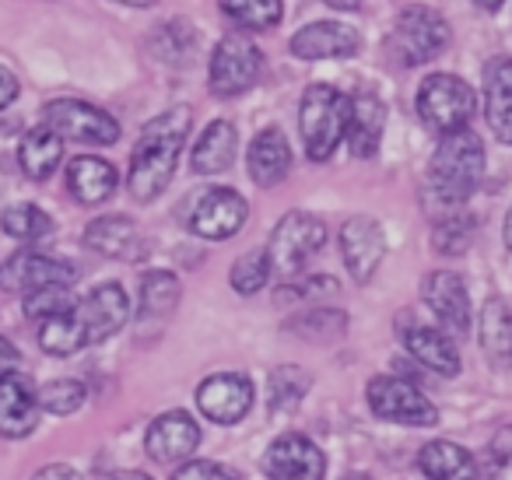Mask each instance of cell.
<instances>
[{"mask_svg":"<svg viewBox=\"0 0 512 480\" xmlns=\"http://www.w3.org/2000/svg\"><path fill=\"white\" fill-rule=\"evenodd\" d=\"M190 127H193L190 106H172L169 113L155 116L144 127L141 141H137L134 155H130V172H127V190L137 204H151V200L169 190Z\"/></svg>","mask_w":512,"mask_h":480,"instance_id":"obj_1","label":"cell"},{"mask_svg":"<svg viewBox=\"0 0 512 480\" xmlns=\"http://www.w3.org/2000/svg\"><path fill=\"white\" fill-rule=\"evenodd\" d=\"M484 176V141L470 127L442 134L432 162H428L425 190L435 200L432 207H460L481 186Z\"/></svg>","mask_w":512,"mask_h":480,"instance_id":"obj_2","label":"cell"},{"mask_svg":"<svg viewBox=\"0 0 512 480\" xmlns=\"http://www.w3.org/2000/svg\"><path fill=\"white\" fill-rule=\"evenodd\" d=\"M348 113H351V99L344 92H337L334 85H309L302 92L299 130H302V144H306V155L313 162H327L344 144Z\"/></svg>","mask_w":512,"mask_h":480,"instance_id":"obj_3","label":"cell"},{"mask_svg":"<svg viewBox=\"0 0 512 480\" xmlns=\"http://www.w3.org/2000/svg\"><path fill=\"white\" fill-rule=\"evenodd\" d=\"M474 106V92L456 74H428L418 88V116L439 134H453V130L467 127Z\"/></svg>","mask_w":512,"mask_h":480,"instance_id":"obj_4","label":"cell"},{"mask_svg":"<svg viewBox=\"0 0 512 480\" xmlns=\"http://www.w3.org/2000/svg\"><path fill=\"white\" fill-rule=\"evenodd\" d=\"M449 46V25L439 11L425 4H411L397 15L393 25V50L404 67H421L435 60Z\"/></svg>","mask_w":512,"mask_h":480,"instance_id":"obj_5","label":"cell"},{"mask_svg":"<svg viewBox=\"0 0 512 480\" xmlns=\"http://www.w3.org/2000/svg\"><path fill=\"white\" fill-rule=\"evenodd\" d=\"M260 74H264V53L249 36H225L214 46L211 71H207L214 95L232 99V95L249 92L260 81Z\"/></svg>","mask_w":512,"mask_h":480,"instance_id":"obj_6","label":"cell"},{"mask_svg":"<svg viewBox=\"0 0 512 480\" xmlns=\"http://www.w3.org/2000/svg\"><path fill=\"white\" fill-rule=\"evenodd\" d=\"M43 123L57 130L64 141L95 144V148H109L120 141V123L106 113V109L92 106L81 99H53L43 106Z\"/></svg>","mask_w":512,"mask_h":480,"instance_id":"obj_7","label":"cell"},{"mask_svg":"<svg viewBox=\"0 0 512 480\" xmlns=\"http://www.w3.org/2000/svg\"><path fill=\"white\" fill-rule=\"evenodd\" d=\"M249 218V204L228 186H211V190L197 193L186 207V228L200 239L225 242L242 232Z\"/></svg>","mask_w":512,"mask_h":480,"instance_id":"obj_8","label":"cell"},{"mask_svg":"<svg viewBox=\"0 0 512 480\" xmlns=\"http://www.w3.org/2000/svg\"><path fill=\"white\" fill-rule=\"evenodd\" d=\"M369 407L383 421L407 424V428H428L439 421L435 403L414 382L397 379V375H376L369 382Z\"/></svg>","mask_w":512,"mask_h":480,"instance_id":"obj_9","label":"cell"},{"mask_svg":"<svg viewBox=\"0 0 512 480\" xmlns=\"http://www.w3.org/2000/svg\"><path fill=\"white\" fill-rule=\"evenodd\" d=\"M323 242H327V225H323L316 214L288 211L285 218L278 221V228H274L267 253H271L274 267L285 270V274H292V270H299L309 256L320 253Z\"/></svg>","mask_w":512,"mask_h":480,"instance_id":"obj_10","label":"cell"},{"mask_svg":"<svg viewBox=\"0 0 512 480\" xmlns=\"http://www.w3.org/2000/svg\"><path fill=\"white\" fill-rule=\"evenodd\" d=\"M81 270L71 260H57V256L36 253V249H22V253L8 256L0 263V291L8 295H29L46 284H74Z\"/></svg>","mask_w":512,"mask_h":480,"instance_id":"obj_11","label":"cell"},{"mask_svg":"<svg viewBox=\"0 0 512 480\" xmlns=\"http://www.w3.org/2000/svg\"><path fill=\"white\" fill-rule=\"evenodd\" d=\"M253 379L242 372H218L207 375L204 382L197 386V407L207 421L214 424H235L249 414L253 407Z\"/></svg>","mask_w":512,"mask_h":480,"instance_id":"obj_12","label":"cell"},{"mask_svg":"<svg viewBox=\"0 0 512 480\" xmlns=\"http://www.w3.org/2000/svg\"><path fill=\"white\" fill-rule=\"evenodd\" d=\"M264 470L271 480H323L327 473V456L320 445L309 442L299 431L278 435L264 452Z\"/></svg>","mask_w":512,"mask_h":480,"instance_id":"obj_13","label":"cell"},{"mask_svg":"<svg viewBox=\"0 0 512 480\" xmlns=\"http://www.w3.org/2000/svg\"><path fill=\"white\" fill-rule=\"evenodd\" d=\"M341 256L348 267L351 281L369 284L386 256V235L383 225L369 214H355L341 225Z\"/></svg>","mask_w":512,"mask_h":480,"instance_id":"obj_14","label":"cell"},{"mask_svg":"<svg viewBox=\"0 0 512 480\" xmlns=\"http://www.w3.org/2000/svg\"><path fill=\"white\" fill-rule=\"evenodd\" d=\"M74 312H78V319L85 323L88 344H102V340H109L113 333H120L123 326H127L130 298L120 284L109 281V284H99L95 291H88V295L74 305Z\"/></svg>","mask_w":512,"mask_h":480,"instance_id":"obj_15","label":"cell"},{"mask_svg":"<svg viewBox=\"0 0 512 480\" xmlns=\"http://www.w3.org/2000/svg\"><path fill=\"white\" fill-rule=\"evenodd\" d=\"M200 445V428L186 410H169L158 414L144 438V449L155 463H186Z\"/></svg>","mask_w":512,"mask_h":480,"instance_id":"obj_16","label":"cell"},{"mask_svg":"<svg viewBox=\"0 0 512 480\" xmlns=\"http://www.w3.org/2000/svg\"><path fill=\"white\" fill-rule=\"evenodd\" d=\"M288 50L299 60H348L362 50V36L344 22H313L295 32Z\"/></svg>","mask_w":512,"mask_h":480,"instance_id":"obj_17","label":"cell"},{"mask_svg":"<svg viewBox=\"0 0 512 480\" xmlns=\"http://www.w3.org/2000/svg\"><path fill=\"white\" fill-rule=\"evenodd\" d=\"M39 424V400L32 382L22 372L0 375V435L4 438H25Z\"/></svg>","mask_w":512,"mask_h":480,"instance_id":"obj_18","label":"cell"},{"mask_svg":"<svg viewBox=\"0 0 512 480\" xmlns=\"http://www.w3.org/2000/svg\"><path fill=\"white\" fill-rule=\"evenodd\" d=\"M421 298H425V305L449 326V330L467 333L470 295H467V288H463L460 274H453V270H432V274L421 281Z\"/></svg>","mask_w":512,"mask_h":480,"instance_id":"obj_19","label":"cell"},{"mask_svg":"<svg viewBox=\"0 0 512 480\" xmlns=\"http://www.w3.org/2000/svg\"><path fill=\"white\" fill-rule=\"evenodd\" d=\"M67 193L78 200L81 207H95L106 204L109 197L120 186V176H116V165L106 162L99 155H78L67 162Z\"/></svg>","mask_w":512,"mask_h":480,"instance_id":"obj_20","label":"cell"},{"mask_svg":"<svg viewBox=\"0 0 512 480\" xmlns=\"http://www.w3.org/2000/svg\"><path fill=\"white\" fill-rule=\"evenodd\" d=\"M484 116L491 134L512 148V57H491L484 67Z\"/></svg>","mask_w":512,"mask_h":480,"instance_id":"obj_21","label":"cell"},{"mask_svg":"<svg viewBox=\"0 0 512 480\" xmlns=\"http://www.w3.org/2000/svg\"><path fill=\"white\" fill-rule=\"evenodd\" d=\"M246 165L256 186H278L292 172V148H288L285 130L281 127L260 130L253 137V144H249Z\"/></svg>","mask_w":512,"mask_h":480,"instance_id":"obj_22","label":"cell"},{"mask_svg":"<svg viewBox=\"0 0 512 480\" xmlns=\"http://www.w3.org/2000/svg\"><path fill=\"white\" fill-rule=\"evenodd\" d=\"M85 246L106 260H134L141 253V235L127 214H102L85 228Z\"/></svg>","mask_w":512,"mask_h":480,"instance_id":"obj_23","label":"cell"},{"mask_svg":"<svg viewBox=\"0 0 512 480\" xmlns=\"http://www.w3.org/2000/svg\"><path fill=\"white\" fill-rule=\"evenodd\" d=\"M383 127H386V106L376 95H355L351 99V113H348V130H344V141H348L351 155L355 158H372L379 151L383 141Z\"/></svg>","mask_w":512,"mask_h":480,"instance_id":"obj_24","label":"cell"},{"mask_svg":"<svg viewBox=\"0 0 512 480\" xmlns=\"http://www.w3.org/2000/svg\"><path fill=\"white\" fill-rule=\"evenodd\" d=\"M235 148H239V130H235V123L214 120L190 151L193 172H197V176H221V172L232 169Z\"/></svg>","mask_w":512,"mask_h":480,"instance_id":"obj_25","label":"cell"},{"mask_svg":"<svg viewBox=\"0 0 512 480\" xmlns=\"http://www.w3.org/2000/svg\"><path fill=\"white\" fill-rule=\"evenodd\" d=\"M404 347L411 351L414 361H421L425 368L439 375H456L460 372V351L456 344L435 326H407L404 330Z\"/></svg>","mask_w":512,"mask_h":480,"instance_id":"obj_26","label":"cell"},{"mask_svg":"<svg viewBox=\"0 0 512 480\" xmlns=\"http://www.w3.org/2000/svg\"><path fill=\"white\" fill-rule=\"evenodd\" d=\"M60 162H64V137L57 130H50L43 123V127L25 134L22 148H18V165H22L25 176L43 183V179H50L57 172Z\"/></svg>","mask_w":512,"mask_h":480,"instance_id":"obj_27","label":"cell"},{"mask_svg":"<svg viewBox=\"0 0 512 480\" xmlns=\"http://www.w3.org/2000/svg\"><path fill=\"white\" fill-rule=\"evenodd\" d=\"M418 466L428 480H474L477 477V463L463 445L456 442H428L418 456Z\"/></svg>","mask_w":512,"mask_h":480,"instance_id":"obj_28","label":"cell"},{"mask_svg":"<svg viewBox=\"0 0 512 480\" xmlns=\"http://www.w3.org/2000/svg\"><path fill=\"white\" fill-rule=\"evenodd\" d=\"M39 347L53 358H67V354H78L81 347H88L85 323L78 319V312L67 309L57 316L39 319Z\"/></svg>","mask_w":512,"mask_h":480,"instance_id":"obj_29","label":"cell"},{"mask_svg":"<svg viewBox=\"0 0 512 480\" xmlns=\"http://www.w3.org/2000/svg\"><path fill=\"white\" fill-rule=\"evenodd\" d=\"M481 347L498 365L512 358V309L505 298H488L481 309Z\"/></svg>","mask_w":512,"mask_h":480,"instance_id":"obj_30","label":"cell"},{"mask_svg":"<svg viewBox=\"0 0 512 480\" xmlns=\"http://www.w3.org/2000/svg\"><path fill=\"white\" fill-rule=\"evenodd\" d=\"M221 15L246 32H271L285 15L281 0H218Z\"/></svg>","mask_w":512,"mask_h":480,"instance_id":"obj_31","label":"cell"},{"mask_svg":"<svg viewBox=\"0 0 512 480\" xmlns=\"http://www.w3.org/2000/svg\"><path fill=\"white\" fill-rule=\"evenodd\" d=\"M0 228L18 242H43L53 235V218L36 204H11L8 211L0 214Z\"/></svg>","mask_w":512,"mask_h":480,"instance_id":"obj_32","label":"cell"},{"mask_svg":"<svg viewBox=\"0 0 512 480\" xmlns=\"http://www.w3.org/2000/svg\"><path fill=\"white\" fill-rule=\"evenodd\" d=\"M179 305V277L172 270H148L141 277V316H169Z\"/></svg>","mask_w":512,"mask_h":480,"instance_id":"obj_33","label":"cell"},{"mask_svg":"<svg viewBox=\"0 0 512 480\" xmlns=\"http://www.w3.org/2000/svg\"><path fill=\"white\" fill-rule=\"evenodd\" d=\"M474 232H477L474 214L456 211V214H449V218H442L439 225H435L432 246L439 249L442 256H460V253H467V249H470V242H474Z\"/></svg>","mask_w":512,"mask_h":480,"instance_id":"obj_34","label":"cell"},{"mask_svg":"<svg viewBox=\"0 0 512 480\" xmlns=\"http://www.w3.org/2000/svg\"><path fill=\"white\" fill-rule=\"evenodd\" d=\"M36 400H39V410H46V414L67 417V414H74V410L85 407L88 389H85V382H78V379H53L39 389Z\"/></svg>","mask_w":512,"mask_h":480,"instance_id":"obj_35","label":"cell"},{"mask_svg":"<svg viewBox=\"0 0 512 480\" xmlns=\"http://www.w3.org/2000/svg\"><path fill=\"white\" fill-rule=\"evenodd\" d=\"M309 386H313V379H309L306 368H299V365L278 368V372L271 375V407L278 410V414L295 410L302 396L309 393Z\"/></svg>","mask_w":512,"mask_h":480,"instance_id":"obj_36","label":"cell"},{"mask_svg":"<svg viewBox=\"0 0 512 480\" xmlns=\"http://www.w3.org/2000/svg\"><path fill=\"white\" fill-rule=\"evenodd\" d=\"M271 267L274 263L267 249H249L242 260H235L228 281H232V288L239 291V295H256V291L267 284V277H271Z\"/></svg>","mask_w":512,"mask_h":480,"instance_id":"obj_37","label":"cell"},{"mask_svg":"<svg viewBox=\"0 0 512 480\" xmlns=\"http://www.w3.org/2000/svg\"><path fill=\"white\" fill-rule=\"evenodd\" d=\"M288 330H295L306 340H337L344 330H348V316L337 309H316L299 316L295 323H288Z\"/></svg>","mask_w":512,"mask_h":480,"instance_id":"obj_38","label":"cell"},{"mask_svg":"<svg viewBox=\"0 0 512 480\" xmlns=\"http://www.w3.org/2000/svg\"><path fill=\"white\" fill-rule=\"evenodd\" d=\"M74 295H71V284H46V288H36L25 295V312L32 319H46V316H57V312L74 309Z\"/></svg>","mask_w":512,"mask_h":480,"instance_id":"obj_39","label":"cell"},{"mask_svg":"<svg viewBox=\"0 0 512 480\" xmlns=\"http://www.w3.org/2000/svg\"><path fill=\"white\" fill-rule=\"evenodd\" d=\"M481 480H512V424L491 435L488 456H484L481 466Z\"/></svg>","mask_w":512,"mask_h":480,"instance_id":"obj_40","label":"cell"},{"mask_svg":"<svg viewBox=\"0 0 512 480\" xmlns=\"http://www.w3.org/2000/svg\"><path fill=\"white\" fill-rule=\"evenodd\" d=\"M337 291V281L334 277H327V274H316V277H302V281H295V284H285V288H278V295H274V302L285 309L288 302L292 305H299V302H306V298H323V295H334Z\"/></svg>","mask_w":512,"mask_h":480,"instance_id":"obj_41","label":"cell"},{"mask_svg":"<svg viewBox=\"0 0 512 480\" xmlns=\"http://www.w3.org/2000/svg\"><path fill=\"white\" fill-rule=\"evenodd\" d=\"M169 480H239L228 466L214 463V459H186Z\"/></svg>","mask_w":512,"mask_h":480,"instance_id":"obj_42","label":"cell"},{"mask_svg":"<svg viewBox=\"0 0 512 480\" xmlns=\"http://www.w3.org/2000/svg\"><path fill=\"white\" fill-rule=\"evenodd\" d=\"M32 480H85V477L67 463H50V466H43V470L32 473Z\"/></svg>","mask_w":512,"mask_h":480,"instance_id":"obj_43","label":"cell"},{"mask_svg":"<svg viewBox=\"0 0 512 480\" xmlns=\"http://www.w3.org/2000/svg\"><path fill=\"white\" fill-rule=\"evenodd\" d=\"M18 92H22V85H18V78L8 71V67H0V109H8L11 102L18 99Z\"/></svg>","mask_w":512,"mask_h":480,"instance_id":"obj_44","label":"cell"},{"mask_svg":"<svg viewBox=\"0 0 512 480\" xmlns=\"http://www.w3.org/2000/svg\"><path fill=\"white\" fill-rule=\"evenodd\" d=\"M18 361H22V354H18L15 347L8 344V340L0 337V375H4V372H15Z\"/></svg>","mask_w":512,"mask_h":480,"instance_id":"obj_45","label":"cell"},{"mask_svg":"<svg viewBox=\"0 0 512 480\" xmlns=\"http://www.w3.org/2000/svg\"><path fill=\"white\" fill-rule=\"evenodd\" d=\"M327 8H334V11H358L362 8V0H323Z\"/></svg>","mask_w":512,"mask_h":480,"instance_id":"obj_46","label":"cell"},{"mask_svg":"<svg viewBox=\"0 0 512 480\" xmlns=\"http://www.w3.org/2000/svg\"><path fill=\"white\" fill-rule=\"evenodd\" d=\"M109 480H151L148 473H141V470H123V473H113Z\"/></svg>","mask_w":512,"mask_h":480,"instance_id":"obj_47","label":"cell"},{"mask_svg":"<svg viewBox=\"0 0 512 480\" xmlns=\"http://www.w3.org/2000/svg\"><path fill=\"white\" fill-rule=\"evenodd\" d=\"M505 246L512 249V207H509V214H505Z\"/></svg>","mask_w":512,"mask_h":480,"instance_id":"obj_48","label":"cell"},{"mask_svg":"<svg viewBox=\"0 0 512 480\" xmlns=\"http://www.w3.org/2000/svg\"><path fill=\"white\" fill-rule=\"evenodd\" d=\"M477 4H481L484 11H498L505 4V0H477Z\"/></svg>","mask_w":512,"mask_h":480,"instance_id":"obj_49","label":"cell"},{"mask_svg":"<svg viewBox=\"0 0 512 480\" xmlns=\"http://www.w3.org/2000/svg\"><path fill=\"white\" fill-rule=\"evenodd\" d=\"M120 4H130V8H151L155 0H120Z\"/></svg>","mask_w":512,"mask_h":480,"instance_id":"obj_50","label":"cell"}]
</instances>
